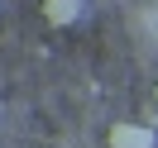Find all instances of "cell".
<instances>
[{
  "mask_svg": "<svg viewBox=\"0 0 158 148\" xmlns=\"http://www.w3.org/2000/svg\"><path fill=\"white\" fill-rule=\"evenodd\" d=\"M81 14H86V0H43V19H48V24H58V29L77 24Z\"/></svg>",
  "mask_w": 158,
  "mask_h": 148,
  "instance_id": "obj_2",
  "label": "cell"
},
{
  "mask_svg": "<svg viewBox=\"0 0 158 148\" xmlns=\"http://www.w3.org/2000/svg\"><path fill=\"white\" fill-rule=\"evenodd\" d=\"M158 134L148 124H134V119H120L115 129H110V148H153Z\"/></svg>",
  "mask_w": 158,
  "mask_h": 148,
  "instance_id": "obj_1",
  "label": "cell"
}]
</instances>
